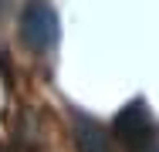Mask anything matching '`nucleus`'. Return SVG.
Wrapping results in <instances>:
<instances>
[{"label": "nucleus", "instance_id": "obj_4", "mask_svg": "<svg viewBox=\"0 0 159 152\" xmlns=\"http://www.w3.org/2000/svg\"><path fill=\"white\" fill-rule=\"evenodd\" d=\"M149 152H159V145H152V149H149Z\"/></svg>", "mask_w": 159, "mask_h": 152}, {"label": "nucleus", "instance_id": "obj_1", "mask_svg": "<svg viewBox=\"0 0 159 152\" xmlns=\"http://www.w3.org/2000/svg\"><path fill=\"white\" fill-rule=\"evenodd\" d=\"M108 132H112L119 152H149L152 145H159V125L152 122V115H149V108H146L142 98L129 101L125 108L115 115Z\"/></svg>", "mask_w": 159, "mask_h": 152}, {"label": "nucleus", "instance_id": "obj_3", "mask_svg": "<svg viewBox=\"0 0 159 152\" xmlns=\"http://www.w3.org/2000/svg\"><path fill=\"white\" fill-rule=\"evenodd\" d=\"M71 132H75V145H78V152H119V149H115L112 132H108L98 118H92V115L75 112V125H71Z\"/></svg>", "mask_w": 159, "mask_h": 152}, {"label": "nucleus", "instance_id": "obj_2", "mask_svg": "<svg viewBox=\"0 0 159 152\" xmlns=\"http://www.w3.org/2000/svg\"><path fill=\"white\" fill-rule=\"evenodd\" d=\"M20 37L34 54H48L58 44V14L48 0H27L20 17Z\"/></svg>", "mask_w": 159, "mask_h": 152}, {"label": "nucleus", "instance_id": "obj_5", "mask_svg": "<svg viewBox=\"0 0 159 152\" xmlns=\"http://www.w3.org/2000/svg\"><path fill=\"white\" fill-rule=\"evenodd\" d=\"M3 152H10V149H3Z\"/></svg>", "mask_w": 159, "mask_h": 152}]
</instances>
